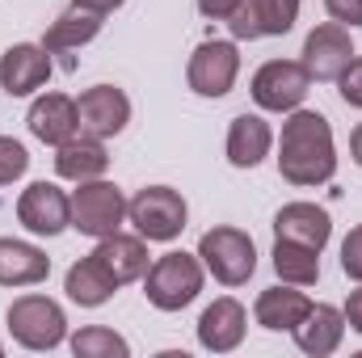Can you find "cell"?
Wrapping results in <instances>:
<instances>
[{
	"instance_id": "obj_1",
	"label": "cell",
	"mask_w": 362,
	"mask_h": 358,
	"mask_svg": "<svg viewBox=\"0 0 362 358\" xmlns=\"http://www.w3.org/2000/svg\"><path fill=\"white\" fill-rule=\"evenodd\" d=\"M278 173L291 185H325L337 173V148L329 118L316 110H291L278 144Z\"/></svg>"
},
{
	"instance_id": "obj_2",
	"label": "cell",
	"mask_w": 362,
	"mask_h": 358,
	"mask_svg": "<svg viewBox=\"0 0 362 358\" xmlns=\"http://www.w3.org/2000/svg\"><path fill=\"white\" fill-rule=\"evenodd\" d=\"M202 278H206V266L198 253H165L144 274V295L160 312H181L185 304L198 299Z\"/></svg>"
},
{
	"instance_id": "obj_3",
	"label": "cell",
	"mask_w": 362,
	"mask_h": 358,
	"mask_svg": "<svg viewBox=\"0 0 362 358\" xmlns=\"http://www.w3.org/2000/svg\"><path fill=\"white\" fill-rule=\"evenodd\" d=\"M4 325L13 333V342L25 346V350H55L68 337V316L47 295H21V299H13L8 312H4Z\"/></svg>"
},
{
	"instance_id": "obj_4",
	"label": "cell",
	"mask_w": 362,
	"mask_h": 358,
	"mask_svg": "<svg viewBox=\"0 0 362 358\" xmlns=\"http://www.w3.org/2000/svg\"><path fill=\"white\" fill-rule=\"evenodd\" d=\"M198 258L206 274L223 287H245L257 270V249H253V236L240 232V228H211L202 232L198 241Z\"/></svg>"
},
{
	"instance_id": "obj_5",
	"label": "cell",
	"mask_w": 362,
	"mask_h": 358,
	"mask_svg": "<svg viewBox=\"0 0 362 358\" xmlns=\"http://www.w3.org/2000/svg\"><path fill=\"white\" fill-rule=\"evenodd\" d=\"M127 219V198L114 181H81L76 194H72V228L81 236H114Z\"/></svg>"
},
{
	"instance_id": "obj_6",
	"label": "cell",
	"mask_w": 362,
	"mask_h": 358,
	"mask_svg": "<svg viewBox=\"0 0 362 358\" xmlns=\"http://www.w3.org/2000/svg\"><path fill=\"white\" fill-rule=\"evenodd\" d=\"M185 198L169 185H148L127 202V219L144 241H177L185 232Z\"/></svg>"
},
{
	"instance_id": "obj_7",
	"label": "cell",
	"mask_w": 362,
	"mask_h": 358,
	"mask_svg": "<svg viewBox=\"0 0 362 358\" xmlns=\"http://www.w3.org/2000/svg\"><path fill=\"white\" fill-rule=\"evenodd\" d=\"M312 89V76L299 59H270L257 68L253 76V101L270 114H291L303 105V97Z\"/></svg>"
},
{
	"instance_id": "obj_8",
	"label": "cell",
	"mask_w": 362,
	"mask_h": 358,
	"mask_svg": "<svg viewBox=\"0 0 362 358\" xmlns=\"http://www.w3.org/2000/svg\"><path fill=\"white\" fill-rule=\"evenodd\" d=\"M240 76V51L236 42H223V38H211L202 42L194 55H189V68H185V81L198 97H223L232 93Z\"/></svg>"
},
{
	"instance_id": "obj_9",
	"label": "cell",
	"mask_w": 362,
	"mask_h": 358,
	"mask_svg": "<svg viewBox=\"0 0 362 358\" xmlns=\"http://www.w3.org/2000/svg\"><path fill=\"white\" fill-rule=\"evenodd\" d=\"M17 219L34 236H59L64 228H72V198L55 181H34L17 198Z\"/></svg>"
},
{
	"instance_id": "obj_10",
	"label": "cell",
	"mask_w": 362,
	"mask_h": 358,
	"mask_svg": "<svg viewBox=\"0 0 362 358\" xmlns=\"http://www.w3.org/2000/svg\"><path fill=\"white\" fill-rule=\"evenodd\" d=\"M350 59H354V42H350V30L337 25V21H325V25H316V30L303 38V59H299V64H303L308 76L320 81V85L337 81V76L350 68Z\"/></svg>"
},
{
	"instance_id": "obj_11",
	"label": "cell",
	"mask_w": 362,
	"mask_h": 358,
	"mask_svg": "<svg viewBox=\"0 0 362 358\" xmlns=\"http://www.w3.org/2000/svg\"><path fill=\"white\" fill-rule=\"evenodd\" d=\"M76 114H81V131L93 139H114L127 122H131V97L114 85H93L81 93L76 101Z\"/></svg>"
},
{
	"instance_id": "obj_12",
	"label": "cell",
	"mask_w": 362,
	"mask_h": 358,
	"mask_svg": "<svg viewBox=\"0 0 362 358\" xmlns=\"http://www.w3.org/2000/svg\"><path fill=\"white\" fill-rule=\"evenodd\" d=\"M51 81V51L34 42H17L0 55V89L8 97H30Z\"/></svg>"
},
{
	"instance_id": "obj_13",
	"label": "cell",
	"mask_w": 362,
	"mask_h": 358,
	"mask_svg": "<svg viewBox=\"0 0 362 358\" xmlns=\"http://www.w3.org/2000/svg\"><path fill=\"white\" fill-rule=\"evenodd\" d=\"M274 236L325 253V245H329V236H333V219H329V211L316 207V202H286V207L274 215Z\"/></svg>"
},
{
	"instance_id": "obj_14",
	"label": "cell",
	"mask_w": 362,
	"mask_h": 358,
	"mask_svg": "<svg viewBox=\"0 0 362 358\" xmlns=\"http://www.w3.org/2000/svg\"><path fill=\"white\" fill-rule=\"evenodd\" d=\"M25 122H30V135L42 139V144H51V148H59L64 139H72L81 131V114H76V101L68 93H42L30 105Z\"/></svg>"
},
{
	"instance_id": "obj_15",
	"label": "cell",
	"mask_w": 362,
	"mask_h": 358,
	"mask_svg": "<svg viewBox=\"0 0 362 358\" xmlns=\"http://www.w3.org/2000/svg\"><path fill=\"white\" fill-rule=\"evenodd\" d=\"M245 329H249V316H245V308H240L232 295L215 299V304L198 316V342H202L206 350H215V354L236 350V346L245 342Z\"/></svg>"
},
{
	"instance_id": "obj_16",
	"label": "cell",
	"mask_w": 362,
	"mask_h": 358,
	"mask_svg": "<svg viewBox=\"0 0 362 358\" xmlns=\"http://www.w3.org/2000/svg\"><path fill=\"white\" fill-rule=\"evenodd\" d=\"M291 333H295V342H299L303 354L325 358V354H333L341 346V337H346V312L333 308V304H312L308 316Z\"/></svg>"
},
{
	"instance_id": "obj_17",
	"label": "cell",
	"mask_w": 362,
	"mask_h": 358,
	"mask_svg": "<svg viewBox=\"0 0 362 358\" xmlns=\"http://www.w3.org/2000/svg\"><path fill=\"white\" fill-rule=\"evenodd\" d=\"M110 169V156H105V139H93L85 131H76L72 139H64L55 148V173L64 181H97Z\"/></svg>"
},
{
	"instance_id": "obj_18",
	"label": "cell",
	"mask_w": 362,
	"mask_h": 358,
	"mask_svg": "<svg viewBox=\"0 0 362 358\" xmlns=\"http://www.w3.org/2000/svg\"><path fill=\"white\" fill-rule=\"evenodd\" d=\"M274 148V131L262 114H236L228 127V161L236 169H257Z\"/></svg>"
},
{
	"instance_id": "obj_19",
	"label": "cell",
	"mask_w": 362,
	"mask_h": 358,
	"mask_svg": "<svg viewBox=\"0 0 362 358\" xmlns=\"http://www.w3.org/2000/svg\"><path fill=\"white\" fill-rule=\"evenodd\" d=\"M51 274V258L30 245V241H13L0 236V287H38Z\"/></svg>"
},
{
	"instance_id": "obj_20",
	"label": "cell",
	"mask_w": 362,
	"mask_h": 358,
	"mask_svg": "<svg viewBox=\"0 0 362 358\" xmlns=\"http://www.w3.org/2000/svg\"><path fill=\"white\" fill-rule=\"evenodd\" d=\"M93 258L114 274L118 287L122 282H139L148 274V245H144V236H122V232L101 236L97 249H93Z\"/></svg>"
},
{
	"instance_id": "obj_21",
	"label": "cell",
	"mask_w": 362,
	"mask_h": 358,
	"mask_svg": "<svg viewBox=\"0 0 362 358\" xmlns=\"http://www.w3.org/2000/svg\"><path fill=\"white\" fill-rule=\"evenodd\" d=\"M308 308H312V299L286 282V287H266V291L257 295L253 316H257V325L270 329V333H291V329L308 316Z\"/></svg>"
},
{
	"instance_id": "obj_22",
	"label": "cell",
	"mask_w": 362,
	"mask_h": 358,
	"mask_svg": "<svg viewBox=\"0 0 362 358\" xmlns=\"http://www.w3.org/2000/svg\"><path fill=\"white\" fill-rule=\"evenodd\" d=\"M97 34H101V13L72 4L68 13H59V17L47 25L42 47H47L51 55H64V51H81V47H85V42H93Z\"/></svg>"
},
{
	"instance_id": "obj_23",
	"label": "cell",
	"mask_w": 362,
	"mask_h": 358,
	"mask_svg": "<svg viewBox=\"0 0 362 358\" xmlns=\"http://www.w3.org/2000/svg\"><path fill=\"white\" fill-rule=\"evenodd\" d=\"M64 291H68V299H72V304H81V308H101V304H110V299H114L118 282H114V274H110V270L89 253L85 262H76V266L68 270Z\"/></svg>"
},
{
	"instance_id": "obj_24",
	"label": "cell",
	"mask_w": 362,
	"mask_h": 358,
	"mask_svg": "<svg viewBox=\"0 0 362 358\" xmlns=\"http://www.w3.org/2000/svg\"><path fill=\"white\" fill-rule=\"evenodd\" d=\"M274 270L291 287H312L320 278V253L308 249V245H295V241H278L274 236Z\"/></svg>"
},
{
	"instance_id": "obj_25",
	"label": "cell",
	"mask_w": 362,
	"mask_h": 358,
	"mask_svg": "<svg viewBox=\"0 0 362 358\" xmlns=\"http://www.w3.org/2000/svg\"><path fill=\"white\" fill-rule=\"evenodd\" d=\"M72 354L76 358H127L131 346L114 333V329H101V325H89L72 337Z\"/></svg>"
},
{
	"instance_id": "obj_26",
	"label": "cell",
	"mask_w": 362,
	"mask_h": 358,
	"mask_svg": "<svg viewBox=\"0 0 362 358\" xmlns=\"http://www.w3.org/2000/svg\"><path fill=\"white\" fill-rule=\"evenodd\" d=\"M253 13H257V30L262 38H282L291 34L295 17H299V0H249Z\"/></svg>"
},
{
	"instance_id": "obj_27",
	"label": "cell",
	"mask_w": 362,
	"mask_h": 358,
	"mask_svg": "<svg viewBox=\"0 0 362 358\" xmlns=\"http://www.w3.org/2000/svg\"><path fill=\"white\" fill-rule=\"evenodd\" d=\"M25 169H30V152L13 135H0V185H13Z\"/></svg>"
},
{
	"instance_id": "obj_28",
	"label": "cell",
	"mask_w": 362,
	"mask_h": 358,
	"mask_svg": "<svg viewBox=\"0 0 362 358\" xmlns=\"http://www.w3.org/2000/svg\"><path fill=\"white\" fill-rule=\"evenodd\" d=\"M341 270H346V278L362 282V224L350 228V236L341 241Z\"/></svg>"
},
{
	"instance_id": "obj_29",
	"label": "cell",
	"mask_w": 362,
	"mask_h": 358,
	"mask_svg": "<svg viewBox=\"0 0 362 358\" xmlns=\"http://www.w3.org/2000/svg\"><path fill=\"white\" fill-rule=\"evenodd\" d=\"M337 85H341V101L362 110V59H350V68L337 76Z\"/></svg>"
},
{
	"instance_id": "obj_30",
	"label": "cell",
	"mask_w": 362,
	"mask_h": 358,
	"mask_svg": "<svg viewBox=\"0 0 362 358\" xmlns=\"http://www.w3.org/2000/svg\"><path fill=\"white\" fill-rule=\"evenodd\" d=\"M325 8L337 25H362V0H325Z\"/></svg>"
},
{
	"instance_id": "obj_31",
	"label": "cell",
	"mask_w": 362,
	"mask_h": 358,
	"mask_svg": "<svg viewBox=\"0 0 362 358\" xmlns=\"http://www.w3.org/2000/svg\"><path fill=\"white\" fill-rule=\"evenodd\" d=\"M236 4H240V0H198V13L211 17V21H228V17L236 13Z\"/></svg>"
},
{
	"instance_id": "obj_32",
	"label": "cell",
	"mask_w": 362,
	"mask_h": 358,
	"mask_svg": "<svg viewBox=\"0 0 362 358\" xmlns=\"http://www.w3.org/2000/svg\"><path fill=\"white\" fill-rule=\"evenodd\" d=\"M346 325L354 329V333H362V282H358V291H350V299H346Z\"/></svg>"
},
{
	"instance_id": "obj_33",
	"label": "cell",
	"mask_w": 362,
	"mask_h": 358,
	"mask_svg": "<svg viewBox=\"0 0 362 358\" xmlns=\"http://www.w3.org/2000/svg\"><path fill=\"white\" fill-rule=\"evenodd\" d=\"M72 4H81V8H93V13H101V17H105V13H114L118 4H127V0H72Z\"/></svg>"
},
{
	"instance_id": "obj_34",
	"label": "cell",
	"mask_w": 362,
	"mask_h": 358,
	"mask_svg": "<svg viewBox=\"0 0 362 358\" xmlns=\"http://www.w3.org/2000/svg\"><path fill=\"white\" fill-rule=\"evenodd\" d=\"M350 156H354V165L362 169V122L350 131Z\"/></svg>"
},
{
	"instance_id": "obj_35",
	"label": "cell",
	"mask_w": 362,
	"mask_h": 358,
	"mask_svg": "<svg viewBox=\"0 0 362 358\" xmlns=\"http://www.w3.org/2000/svg\"><path fill=\"white\" fill-rule=\"evenodd\" d=\"M0 354H4V346H0Z\"/></svg>"
}]
</instances>
